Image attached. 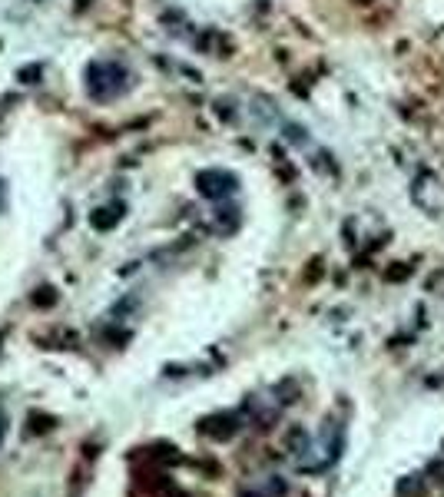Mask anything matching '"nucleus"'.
Wrapping results in <instances>:
<instances>
[{"label":"nucleus","instance_id":"nucleus-1","mask_svg":"<svg viewBox=\"0 0 444 497\" xmlns=\"http://www.w3.org/2000/svg\"><path fill=\"white\" fill-rule=\"evenodd\" d=\"M199 431H203L206 438H213V441H226V438H232V434L239 431V421L232 418V414H216V418H206L203 424H199Z\"/></svg>","mask_w":444,"mask_h":497},{"label":"nucleus","instance_id":"nucleus-2","mask_svg":"<svg viewBox=\"0 0 444 497\" xmlns=\"http://www.w3.org/2000/svg\"><path fill=\"white\" fill-rule=\"evenodd\" d=\"M159 497H186V494H183V491H179V488H176V484H173V488H169V491H163V494H159Z\"/></svg>","mask_w":444,"mask_h":497},{"label":"nucleus","instance_id":"nucleus-3","mask_svg":"<svg viewBox=\"0 0 444 497\" xmlns=\"http://www.w3.org/2000/svg\"><path fill=\"white\" fill-rule=\"evenodd\" d=\"M4 434H7V424H4V418H0V444H4Z\"/></svg>","mask_w":444,"mask_h":497},{"label":"nucleus","instance_id":"nucleus-4","mask_svg":"<svg viewBox=\"0 0 444 497\" xmlns=\"http://www.w3.org/2000/svg\"><path fill=\"white\" fill-rule=\"evenodd\" d=\"M242 497H262V494H252V491H242Z\"/></svg>","mask_w":444,"mask_h":497}]
</instances>
